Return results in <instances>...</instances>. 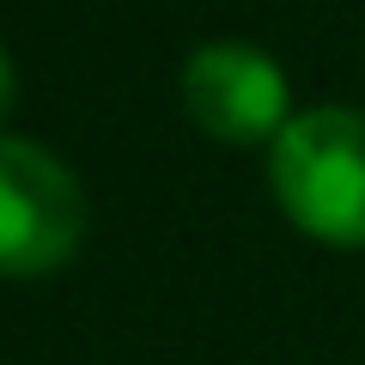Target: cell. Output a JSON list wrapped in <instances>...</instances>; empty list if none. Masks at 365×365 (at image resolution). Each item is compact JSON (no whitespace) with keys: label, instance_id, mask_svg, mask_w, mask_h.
Wrapping results in <instances>:
<instances>
[{"label":"cell","instance_id":"6da1fadb","mask_svg":"<svg viewBox=\"0 0 365 365\" xmlns=\"http://www.w3.org/2000/svg\"><path fill=\"white\" fill-rule=\"evenodd\" d=\"M274 195L299 232L323 244H365V116L359 110H304L274 134L268 153Z\"/></svg>","mask_w":365,"mask_h":365},{"label":"cell","instance_id":"7a4b0ae2","mask_svg":"<svg viewBox=\"0 0 365 365\" xmlns=\"http://www.w3.org/2000/svg\"><path fill=\"white\" fill-rule=\"evenodd\" d=\"M86 237V189L37 140L0 134V274H49Z\"/></svg>","mask_w":365,"mask_h":365},{"label":"cell","instance_id":"3957f363","mask_svg":"<svg viewBox=\"0 0 365 365\" xmlns=\"http://www.w3.org/2000/svg\"><path fill=\"white\" fill-rule=\"evenodd\" d=\"M182 110L201 134L225 146H256L287 128V79L262 49L244 43H207L182 67Z\"/></svg>","mask_w":365,"mask_h":365},{"label":"cell","instance_id":"277c9868","mask_svg":"<svg viewBox=\"0 0 365 365\" xmlns=\"http://www.w3.org/2000/svg\"><path fill=\"white\" fill-rule=\"evenodd\" d=\"M19 98V79H13V61H6V49H0V122H6V110H13Z\"/></svg>","mask_w":365,"mask_h":365}]
</instances>
